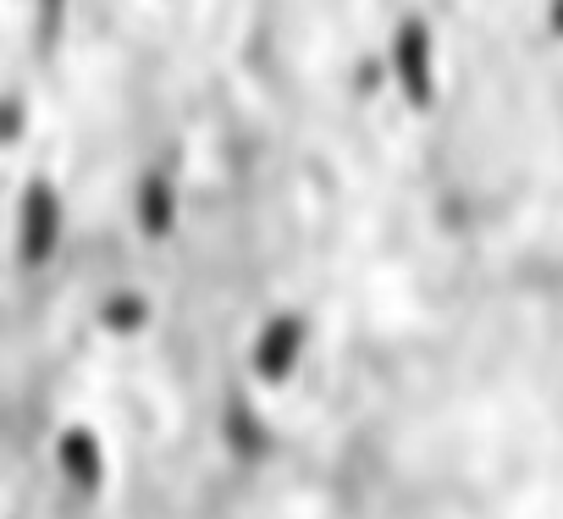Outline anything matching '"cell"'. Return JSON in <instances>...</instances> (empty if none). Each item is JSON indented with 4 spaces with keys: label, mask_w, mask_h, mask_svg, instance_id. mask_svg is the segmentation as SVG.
<instances>
[{
    "label": "cell",
    "mask_w": 563,
    "mask_h": 519,
    "mask_svg": "<svg viewBox=\"0 0 563 519\" xmlns=\"http://www.w3.org/2000/svg\"><path fill=\"white\" fill-rule=\"evenodd\" d=\"M299 343H305V327H299V321H276V327L260 338V354H254L260 376H265V382H288V376H294V360H299Z\"/></svg>",
    "instance_id": "obj_1"
},
{
    "label": "cell",
    "mask_w": 563,
    "mask_h": 519,
    "mask_svg": "<svg viewBox=\"0 0 563 519\" xmlns=\"http://www.w3.org/2000/svg\"><path fill=\"white\" fill-rule=\"evenodd\" d=\"M56 453H62V475H67L78 492H95V486H100V442H95L84 426H73Z\"/></svg>",
    "instance_id": "obj_2"
}]
</instances>
